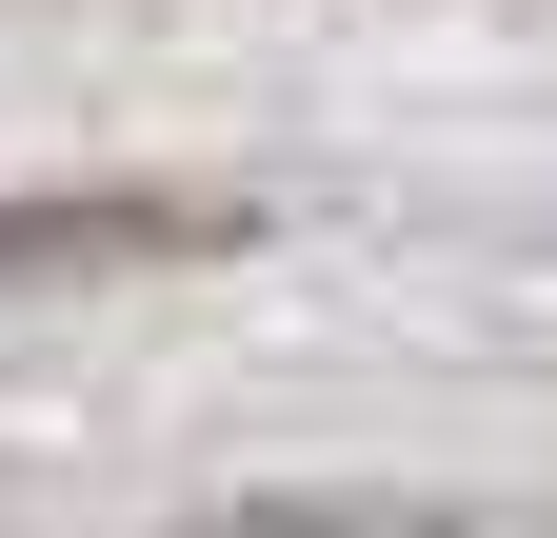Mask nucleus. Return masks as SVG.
<instances>
[{
  "label": "nucleus",
  "instance_id": "1",
  "mask_svg": "<svg viewBox=\"0 0 557 538\" xmlns=\"http://www.w3.org/2000/svg\"><path fill=\"white\" fill-rule=\"evenodd\" d=\"M259 199H180V180H81V199H0V299H100V280H180L239 259Z\"/></svg>",
  "mask_w": 557,
  "mask_h": 538
}]
</instances>
